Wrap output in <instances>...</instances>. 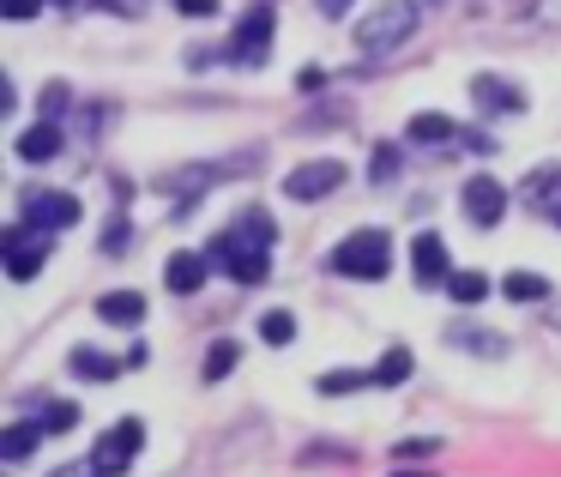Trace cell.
Returning a JSON list of instances; mask_svg holds the SVG:
<instances>
[{
  "label": "cell",
  "mask_w": 561,
  "mask_h": 477,
  "mask_svg": "<svg viewBox=\"0 0 561 477\" xmlns=\"http://www.w3.org/2000/svg\"><path fill=\"white\" fill-rule=\"evenodd\" d=\"M272 242H278V230H272L266 212H248V218H236L230 230L211 242V260L218 266H230L236 284H260L272 266Z\"/></svg>",
  "instance_id": "6da1fadb"
},
{
  "label": "cell",
  "mask_w": 561,
  "mask_h": 477,
  "mask_svg": "<svg viewBox=\"0 0 561 477\" xmlns=\"http://www.w3.org/2000/svg\"><path fill=\"white\" fill-rule=\"evenodd\" d=\"M392 266V236L387 230H351L332 248V272L339 279H387Z\"/></svg>",
  "instance_id": "7a4b0ae2"
},
{
  "label": "cell",
  "mask_w": 561,
  "mask_h": 477,
  "mask_svg": "<svg viewBox=\"0 0 561 477\" xmlns=\"http://www.w3.org/2000/svg\"><path fill=\"white\" fill-rule=\"evenodd\" d=\"M416 31V0H380L375 13L363 19V31H356V43H363L368 55H387L399 49L404 37Z\"/></svg>",
  "instance_id": "3957f363"
},
{
  "label": "cell",
  "mask_w": 561,
  "mask_h": 477,
  "mask_svg": "<svg viewBox=\"0 0 561 477\" xmlns=\"http://www.w3.org/2000/svg\"><path fill=\"white\" fill-rule=\"evenodd\" d=\"M139 447H146V423H139V417H122L110 435H98V447H91V472H98V477H122L127 465H134Z\"/></svg>",
  "instance_id": "277c9868"
},
{
  "label": "cell",
  "mask_w": 561,
  "mask_h": 477,
  "mask_svg": "<svg viewBox=\"0 0 561 477\" xmlns=\"http://www.w3.org/2000/svg\"><path fill=\"white\" fill-rule=\"evenodd\" d=\"M272 31H278V13H272V7H254V13L242 19V25H236V61H248V67H260L272 55Z\"/></svg>",
  "instance_id": "5b68a950"
},
{
  "label": "cell",
  "mask_w": 561,
  "mask_h": 477,
  "mask_svg": "<svg viewBox=\"0 0 561 477\" xmlns=\"http://www.w3.org/2000/svg\"><path fill=\"white\" fill-rule=\"evenodd\" d=\"M339 182H344V163L339 158H314V163H302V170H290L284 194H290V200H327Z\"/></svg>",
  "instance_id": "8992f818"
},
{
  "label": "cell",
  "mask_w": 561,
  "mask_h": 477,
  "mask_svg": "<svg viewBox=\"0 0 561 477\" xmlns=\"http://www.w3.org/2000/svg\"><path fill=\"white\" fill-rule=\"evenodd\" d=\"M501 212H507V188L489 182V175H477V182H465V218L471 224H501Z\"/></svg>",
  "instance_id": "52a82bcc"
},
{
  "label": "cell",
  "mask_w": 561,
  "mask_h": 477,
  "mask_svg": "<svg viewBox=\"0 0 561 477\" xmlns=\"http://www.w3.org/2000/svg\"><path fill=\"white\" fill-rule=\"evenodd\" d=\"M25 224H55V230H73L79 224V200L73 194H25Z\"/></svg>",
  "instance_id": "ba28073f"
},
{
  "label": "cell",
  "mask_w": 561,
  "mask_h": 477,
  "mask_svg": "<svg viewBox=\"0 0 561 477\" xmlns=\"http://www.w3.org/2000/svg\"><path fill=\"white\" fill-rule=\"evenodd\" d=\"M25 230H31V224H13V230L0 236V242H7V272H13L19 284H31L43 272V260H49V248H31L25 242Z\"/></svg>",
  "instance_id": "9c48e42d"
},
{
  "label": "cell",
  "mask_w": 561,
  "mask_h": 477,
  "mask_svg": "<svg viewBox=\"0 0 561 477\" xmlns=\"http://www.w3.org/2000/svg\"><path fill=\"white\" fill-rule=\"evenodd\" d=\"M411 266H416V279H423V284H447L453 279V272H447V242H440L435 230H423L411 242Z\"/></svg>",
  "instance_id": "30bf717a"
},
{
  "label": "cell",
  "mask_w": 561,
  "mask_h": 477,
  "mask_svg": "<svg viewBox=\"0 0 561 477\" xmlns=\"http://www.w3.org/2000/svg\"><path fill=\"white\" fill-rule=\"evenodd\" d=\"M206 266H211V254H170V266H163V279H170V291L175 296H187V291H199L206 284Z\"/></svg>",
  "instance_id": "8fae6325"
},
{
  "label": "cell",
  "mask_w": 561,
  "mask_h": 477,
  "mask_svg": "<svg viewBox=\"0 0 561 477\" xmlns=\"http://www.w3.org/2000/svg\"><path fill=\"white\" fill-rule=\"evenodd\" d=\"M98 315L110 320V327H139V320H146V296L110 291V296H98Z\"/></svg>",
  "instance_id": "7c38bea8"
},
{
  "label": "cell",
  "mask_w": 561,
  "mask_h": 477,
  "mask_svg": "<svg viewBox=\"0 0 561 477\" xmlns=\"http://www.w3.org/2000/svg\"><path fill=\"white\" fill-rule=\"evenodd\" d=\"M55 151H61V127L55 122H37L31 134H19V158L25 163H49Z\"/></svg>",
  "instance_id": "4fadbf2b"
},
{
  "label": "cell",
  "mask_w": 561,
  "mask_h": 477,
  "mask_svg": "<svg viewBox=\"0 0 561 477\" xmlns=\"http://www.w3.org/2000/svg\"><path fill=\"white\" fill-rule=\"evenodd\" d=\"M525 200H531L537 212H549V218L561 224V170H537L531 182H525Z\"/></svg>",
  "instance_id": "5bb4252c"
},
{
  "label": "cell",
  "mask_w": 561,
  "mask_h": 477,
  "mask_svg": "<svg viewBox=\"0 0 561 477\" xmlns=\"http://www.w3.org/2000/svg\"><path fill=\"white\" fill-rule=\"evenodd\" d=\"M471 91H477V110H519V103H525L519 91H513L507 79H495V73H483Z\"/></svg>",
  "instance_id": "9a60e30c"
},
{
  "label": "cell",
  "mask_w": 561,
  "mask_h": 477,
  "mask_svg": "<svg viewBox=\"0 0 561 477\" xmlns=\"http://www.w3.org/2000/svg\"><path fill=\"white\" fill-rule=\"evenodd\" d=\"M67 363H73V368H79V375H85V381H115V375H122V368H127V363H115V356L91 351V344H79V351L67 356Z\"/></svg>",
  "instance_id": "2e32d148"
},
{
  "label": "cell",
  "mask_w": 561,
  "mask_h": 477,
  "mask_svg": "<svg viewBox=\"0 0 561 477\" xmlns=\"http://www.w3.org/2000/svg\"><path fill=\"white\" fill-rule=\"evenodd\" d=\"M453 134H459V127H453L447 115H411V139H416V146H453Z\"/></svg>",
  "instance_id": "e0dca14e"
},
{
  "label": "cell",
  "mask_w": 561,
  "mask_h": 477,
  "mask_svg": "<svg viewBox=\"0 0 561 477\" xmlns=\"http://www.w3.org/2000/svg\"><path fill=\"white\" fill-rule=\"evenodd\" d=\"M404 375H411V351H404V344H392V351L368 368V381H375V387H399Z\"/></svg>",
  "instance_id": "ac0fdd59"
},
{
  "label": "cell",
  "mask_w": 561,
  "mask_h": 477,
  "mask_svg": "<svg viewBox=\"0 0 561 477\" xmlns=\"http://www.w3.org/2000/svg\"><path fill=\"white\" fill-rule=\"evenodd\" d=\"M43 435H49L43 423H13V429H7V441H0V453H7V459H25Z\"/></svg>",
  "instance_id": "d6986e66"
},
{
  "label": "cell",
  "mask_w": 561,
  "mask_h": 477,
  "mask_svg": "<svg viewBox=\"0 0 561 477\" xmlns=\"http://www.w3.org/2000/svg\"><path fill=\"white\" fill-rule=\"evenodd\" d=\"M501 291H507L513 303H537V296H549V284H543V272H507Z\"/></svg>",
  "instance_id": "ffe728a7"
},
{
  "label": "cell",
  "mask_w": 561,
  "mask_h": 477,
  "mask_svg": "<svg viewBox=\"0 0 561 477\" xmlns=\"http://www.w3.org/2000/svg\"><path fill=\"white\" fill-rule=\"evenodd\" d=\"M447 296H453V303H483V296H489V279H483V272H453V279H447Z\"/></svg>",
  "instance_id": "44dd1931"
},
{
  "label": "cell",
  "mask_w": 561,
  "mask_h": 477,
  "mask_svg": "<svg viewBox=\"0 0 561 477\" xmlns=\"http://www.w3.org/2000/svg\"><path fill=\"white\" fill-rule=\"evenodd\" d=\"M260 339H266V344H290L296 339V315H290V308H272V315L260 320Z\"/></svg>",
  "instance_id": "7402d4cb"
},
{
  "label": "cell",
  "mask_w": 561,
  "mask_h": 477,
  "mask_svg": "<svg viewBox=\"0 0 561 477\" xmlns=\"http://www.w3.org/2000/svg\"><path fill=\"white\" fill-rule=\"evenodd\" d=\"M37 423H43V429H49V435H67V429H73V423H79V405H73V399H55V405H49V411H43V417H37Z\"/></svg>",
  "instance_id": "603a6c76"
},
{
  "label": "cell",
  "mask_w": 561,
  "mask_h": 477,
  "mask_svg": "<svg viewBox=\"0 0 561 477\" xmlns=\"http://www.w3.org/2000/svg\"><path fill=\"white\" fill-rule=\"evenodd\" d=\"M230 368H236V344H230V339H218V344L206 351V381H224Z\"/></svg>",
  "instance_id": "cb8c5ba5"
},
{
  "label": "cell",
  "mask_w": 561,
  "mask_h": 477,
  "mask_svg": "<svg viewBox=\"0 0 561 477\" xmlns=\"http://www.w3.org/2000/svg\"><path fill=\"white\" fill-rule=\"evenodd\" d=\"M368 375H356V368H332V375H320V393H351V387H363Z\"/></svg>",
  "instance_id": "d4e9b609"
},
{
  "label": "cell",
  "mask_w": 561,
  "mask_h": 477,
  "mask_svg": "<svg viewBox=\"0 0 561 477\" xmlns=\"http://www.w3.org/2000/svg\"><path fill=\"white\" fill-rule=\"evenodd\" d=\"M428 453H440V441H435V435H411V441H399V459H428Z\"/></svg>",
  "instance_id": "484cf974"
},
{
  "label": "cell",
  "mask_w": 561,
  "mask_h": 477,
  "mask_svg": "<svg viewBox=\"0 0 561 477\" xmlns=\"http://www.w3.org/2000/svg\"><path fill=\"white\" fill-rule=\"evenodd\" d=\"M392 170H399V151H392V146H380L375 158H368V175H375V182H387Z\"/></svg>",
  "instance_id": "4316f807"
},
{
  "label": "cell",
  "mask_w": 561,
  "mask_h": 477,
  "mask_svg": "<svg viewBox=\"0 0 561 477\" xmlns=\"http://www.w3.org/2000/svg\"><path fill=\"white\" fill-rule=\"evenodd\" d=\"M0 13H7V19H37L43 0H0Z\"/></svg>",
  "instance_id": "83f0119b"
},
{
  "label": "cell",
  "mask_w": 561,
  "mask_h": 477,
  "mask_svg": "<svg viewBox=\"0 0 561 477\" xmlns=\"http://www.w3.org/2000/svg\"><path fill=\"white\" fill-rule=\"evenodd\" d=\"M61 110H67V86H49V91H43V122L61 115Z\"/></svg>",
  "instance_id": "f1b7e54d"
},
{
  "label": "cell",
  "mask_w": 561,
  "mask_h": 477,
  "mask_svg": "<svg viewBox=\"0 0 561 477\" xmlns=\"http://www.w3.org/2000/svg\"><path fill=\"white\" fill-rule=\"evenodd\" d=\"M175 7H182L187 19H211V13H218V0H175Z\"/></svg>",
  "instance_id": "f546056e"
},
{
  "label": "cell",
  "mask_w": 561,
  "mask_h": 477,
  "mask_svg": "<svg viewBox=\"0 0 561 477\" xmlns=\"http://www.w3.org/2000/svg\"><path fill=\"white\" fill-rule=\"evenodd\" d=\"M98 7H110V13H127V19L146 13V0H98Z\"/></svg>",
  "instance_id": "4dcf8cb0"
},
{
  "label": "cell",
  "mask_w": 561,
  "mask_h": 477,
  "mask_svg": "<svg viewBox=\"0 0 561 477\" xmlns=\"http://www.w3.org/2000/svg\"><path fill=\"white\" fill-rule=\"evenodd\" d=\"M314 7H320V13H327V19H339V13H351V0H314Z\"/></svg>",
  "instance_id": "1f68e13d"
},
{
  "label": "cell",
  "mask_w": 561,
  "mask_h": 477,
  "mask_svg": "<svg viewBox=\"0 0 561 477\" xmlns=\"http://www.w3.org/2000/svg\"><path fill=\"white\" fill-rule=\"evenodd\" d=\"M49 477H98V472H91V459H85V465H61V472H49Z\"/></svg>",
  "instance_id": "d6a6232c"
},
{
  "label": "cell",
  "mask_w": 561,
  "mask_h": 477,
  "mask_svg": "<svg viewBox=\"0 0 561 477\" xmlns=\"http://www.w3.org/2000/svg\"><path fill=\"white\" fill-rule=\"evenodd\" d=\"M392 477H440V472H392Z\"/></svg>",
  "instance_id": "836d02e7"
},
{
  "label": "cell",
  "mask_w": 561,
  "mask_h": 477,
  "mask_svg": "<svg viewBox=\"0 0 561 477\" xmlns=\"http://www.w3.org/2000/svg\"><path fill=\"white\" fill-rule=\"evenodd\" d=\"M55 7H73V0H55Z\"/></svg>",
  "instance_id": "e575fe53"
}]
</instances>
